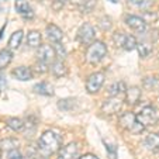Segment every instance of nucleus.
<instances>
[{"instance_id": "2f4dec72", "label": "nucleus", "mask_w": 159, "mask_h": 159, "mask_svg": "<svg viewBox=\"0 0 159 159\" xmlns=\"http://www.w3.org/2000/svg\"><path fill=\"white\" fill-rule=\"evenodd\" d=\"M79 159H99V158H96L94 155H92V153H86V155H83V156H80Z\"/></svg>"}, {"instance_id": "aec40b11", "label": "nucleus", "mask_w": 159, "mask_h": 159, "mask_svg": "<svg viewBox=\"0 0 159 159\" xmlns=\"http://www.w3.org/2000/svg\"><path fill=\"white\" fill-rule=\"evenodd\" d=\"M23 37H24V33L23 31H16V33H13L11 34V37H10V39H9V47L11 49H17L18 47H20V44H21V39H23Z\"/></svg>"}, {"instance_id": "6e6552de", "label": "nucleus", "mask_w": 159, "mask_h": 159, "mask_svg": "<svg viewBox=\"0 0 159 159\" xmlns=\"http://www.w3.org/2000/svg\"><path fill=\"white\" fill-rule=\"evenodd\" d=\"M78 158V145L75 142L61 147L58 151V156L57 159H76Z\"/></svg>"}, {"instance_id": "20e7f679", "label": "nucleus", "mask_w": 159, "mask_h": 159, "mask_svg": "<svg viewBox=\"0 0 159 159\" xmlns=\"http://www.w3.org/2000/svg\"><path fill=\"white\" fill-rule=\"evenodd\" d=\"M103 83H104V73L103 72L92 73L86 80V90L89 92V93L94 94L102 89Z\"/></svg>"}, {"instance_id": "f8f14e48", "label": "nucleus", "mask_w": 159, "mask_h": 159, "mask_svg": "<svg viewBox=\"0 0 159 159\" xmlns=\"http://www.w3.org/2000/svg\"><path fill=\"white\" fill-rule=\"evenodd\" d=\"M45 33H47V38L49 39L51 42H61L63 38V33L62 30H61L58 25L55 24H48L47 25V30H45Z\"/></svg>"}, {"instance_id": "c85d7f7f", "label": "nucleus", "mask_w": 159, "mask_h": 159, "mask_svg": "<svg viewBox=\"0 0 159 159\" xmlns=\"http://www.w3.org/2000/svg\"><path fill=\"white\" fill-rule=\"evenodd\" d=\"M148 0H129V3L134 4V6H138V7H142Z\"/></svg>"}, {"instance_id": "bb28decb", "label": "nucleus", "mask_w": 159, "mask_h": 159, "mask_svg": "<svg viewBox=\"0 0 159 159\" xmlns=\"http://www.w3.org/2000/svg\"><path fill=\"white\" fill-rule=\"evenodd\" d=\"M113 39H114V42L117 44V47H123L124 39H125V34H123V33H117V34H114Z\"/></svg>"}, {"instance_id": "0eeeda50", "label": "nucleus", "mask_w": 159, "mask_h": 159, "mask_svg": "<svg viewBox=\"0 0 159 159\" xmlns=\"http://www.w3.org/2000/svg\"><path fill=\"white\" fill-rule=\"evenodd\" d=\"M123 106V102L118 96H110V99H107L103 104L102 110L106 114H114V113H118Z\"/></svg>"}, {"instance_id": "9b49d317", "label": "nucleus", "mask_w": 159, "mask_h": 159, "mask_svg": "<svg viewBox=\"0 0 159 159\" xmlns=\"http://www.w3.org/2000/svg\"><path fill=\"white\" fill-rule=\"evenodd\" d=\"M11 75L20 82H28L33 79L34 73L31 70V68H28V66H18V68L13 69Z\"/></svg>"}, {"instance_id": "5701e85b", "label": "nucleus", "mask_w": 159, "mask_h": 159, "mask_svg": "<svg viewBox=\"0 0 159 159\" xmlns=\"http://www.w3.org/2000/svg\"><path fill=\"white\" fill-rule=\"evenodd\" d=\"M137 39H135L134 35H129V34H125V39H124V44H123V48L125 51H132V49L137 48Z\"/></svg>"}, {"instance_id": "6ab92c4d", "label": "nucleus", "mask_w": 159, "mask_h": 159, "mask_svg": "<svg viewBox=\"0 0 159 159\" xmlns=\"http://www.w3.org/2000/svg\"><path fill=\"white\" fill-rule=\"evenodd\" d=\"M13 59V54L10 49H2L0 51V69H4L10 65Z\"/></svg>"}, {"instance_id": "dca6fc26", "label": "nucleus", "mask_w": 159, "mask_h": 159, "mask_svg": "<svg viewBox=\"0 0 159 159\" xmlns=\"http://www.w3.org/2000/svg\"><path fill=\"white\" fill-rule=\"evenodd\" d=\"M144 145L147 147V149L149 151H159V135L158 134H149L145 137L144 139Z\"/></svg>"}, {"instance_id": "7ed1b4c3", "label": "nucleus", "mask_w": 159, "mask_h": 159, "mask_svg": "<svg viewBox=\"0 0 159 159\" xmlns=\"http://www.w3.org/2000/svg\"><path fill=\"white\" fill-rule=\"evenodd\" d=\"M137 121L141 123L144 127L155 125L159 121V108L153 107V106H147V107H144L138 114H137Z\"/></svg>"}, {"instance_id": "b1692460", "label": "nucleus", "mask_w": 159, "mask_h": 159, "mask_svg": "<svg viewBox=\"0 0 159 159\" xmlns=\"http://www.w3.org/2000/svg\"><path fill=\"white\" fill-rule=\"evenodd\" d=\"M0 148H2V149H9V151L17 149L18 141L17 139H13V138H6V139H3V141L0 142Z\"/></svg>"}, {"instance_id": "a211bd4d", "label": "nucleus", "mask_w": 159, "mask_h": 159, "mask_svg": "<svg viewBox=\"0 0 159 159\" xmlns=\"http://www.w3.org/2000/svg\"><path fill=\"white\" fill-rule=\"evenodd\" d=\"M125 90H127V86L124 82H116V83H113L108 87V94L110 96H118L121 93H125Z\"/></svg>"}, {"instance_id": "393cba45", "label": "nucleus", "mask_w": 159, "mask_h": 159, "mask_svg": "<svg viewBox=\"0 0 159 159\" xmlns=\"http://www.w3.org/2000/svg\"><path fill=\"white\" fill-rule=\"evenodd\" d=\"M137 49H138V54H139L141 58H147L148 55L151 54V51H152L151 45L145 44V42H139V44H137Z\"/></svg>"}, {"instance_id": "4468645a", "label": "nucleus", "mask_w": 159, "mask_h": 159, "mask_svg": "<svg viewBox=\"0 0 159 159\" xmlns=\"http://www.w3.org/2000/svg\"><path fill=\"white\" fill-rule=\"evenodd\" d=\"M51 72H52V75L57 76V78H62V76H65L66 73H68V68H66V65L63 63L62 59H58V61L52 62Z\"/></svg>"}, {"instance_id": "1a4fd4ad", "label": "nucleus", "mask_w": 159, "mask_h": 159, "mask_svg": "<svg viewBox=\"0 0 159 159\" xmlns=\"http://www.w3.org/2000/svg\"><path fill=\"white\" fill-rule=\"evenodd\" d=\"M125 23L131 30H134L135 33H144L147 30V23L138 16H127Z\"/></svg>"}, {"instance_id": "f03ea898", "label": "nucleus", "mask_w": 159, "mask_h": 159, "mask_svg": "<svg viewBox=\"0 0 159 159\" xmlns=\"http://www.w3.org/2000/svg\"><path fill=\"white\" fill-rule=\"evenodd\" d=\"M106 54H107L106 44L102 41H96V42H92L87 47L84 57H86V61L89 63H97L106 57Z\"/></svg>"}, {"instance_id": "7c9ffc66", "label": "nucleus", "mask_w": 159, "mask_h": 159, "mask_svg": "<svg viewBox=\"0 0 159 159\" xmlns=\"http://www.w3.org/2000/svg\"><path fill=\"white\" fill-rule=\"evenodd\" d=\"M27 159H48V158H44V156H39V155H37V153H30V155L27 156Z\"/></svg>"}, {"instance_id": "4be33fe9", "label": "nucleus", "mask_w": 159, "mask_h": 159, "mask_svg": "<svg viewBox=\"0 0 159 159\" xmlns=\"http://www.w3.org/2000/svg\"><path fill=\"white\" fill-rule=\"evenodd\" d=\"M7 125H9L10 129L13 131H21V129L24 128V121L21 120V118H17V117H10L7 118Z\"/></svg>"}, {"instance_id": "cd10ccee", "label": "nucleus", "mask_w": 159, "mask_h": 159, "mask_svg": "<svg viewBox=\"0 0 159 159\" xmlns=\"http://www.w3.org/2000/svg\"><path fill=\"white\" fill-rule=\"evenodd\" d=\"M9 159H24V156H23L21 152H18L17 149H13L9 153Z\"/></svg>"}, {"instance_id": "72a5a7b5", "label": "nucleus", "mask_w": 159, "mask_h": 159, "mask_svg": "<svg viewBox=\"0 0 159 159\" xmlns=\"http://www.w3.org/2000/svg\"><path fill=\"white\" fill-rule=\"evenodd\" d=\"M158 135H159V134H158Z\"/></svg>"}, {"instance_id": "ddd939ff", "label": "nucleus", "mask_w": 159, "mask_h": 159, "mask_svg": "<svg viewBox=\"0 0 159 159\" xmlns=\"http://www.w3.org/2000/svg\"><path fill=\"white\" fill-rule=\"evenodd\" d=\"M135 123H137V116L134 113H131V111H125V113H123L120 116V124L125 129H131Z\"/></svg>"}, {"instance_id": "a878e982", "label": "nucleus", "mask_w": 159, "mask_h": 159, "mask_svg": "<svg viewBox=\"0 0 159 159\" xmlns=\"http://www.w3.org/2000/svg\"><path fill=\"white\" fill-rule=\"evenodd\" d=\"M54 51H55V55H58L61 59H65L66 58V49L63 48V45L61 44V42H55Z\"/></svg>"}, {"instance_id": "c756f323", "label": "nucleus", "mask_w": 159, "mask_h": 159, "mask_svg": "<svg viewBox=\"0 0 159 159\" xmlns=\"http://www.w3.org/2000/svg\"><path fill=\"white\" fill-rule=\"evenodd\" d=\"M62 4H63L62 0H55V3L52 4V9H54V10H59L61 7H62Z\"/></svg>"}, {"instance_id": "f3484780", "label": "nucleus", "mask_w": 159, "mask_h": 159, "mask_svg": "<svg viewBox=\"0 0 159 159\" xmlns=\"http://www.w3.org/2000/svg\"><path fill=\"white\" fill-rule=\"evenodd\" d=\"M139 97H141V90L138 87H129V89L125 90V100L128 104L138 103Z\"/></svg>"}, {"instance_id": "39448f33", "label": "nucleus", "mask_w": 159, "mask_h": 159, "mask_svg": "<svg viewBox=\"0 0 159 159\" xmlns=\"http://www.w3.org/2000/svg\"><path fill=\"white\" fill-rule=\"evenodd\" d=\"M79 41L84 45H90L96 38V33H94V28L92 27V24L89 23H84L83 25L79 30V35H78Z\"/></svg>"}, {"instance_id": "9d476101", "label": "nucleus", "mask_w": 159, "mask_h": 159, "mask_svg": "<svg viewBox=\"0 0 159 159\" xmlns=\"http://www.w3.org/2000/svg\"><path fill=\"white\" fill-rule=\"evenodd\" d=\"M16 10H17L18 14L23 18H25V20L34 18V11L27 0H16Z\"/></svg>"}, {"instance_id": "2eb2a0df", "label": "nucleus", "mask_w": 159, "mask_h": 159, "mask_svg": "<svg viewBox=\"0 0 159 159\" xmlns=\"http://www.w3.org/2000/svg\"><path fill=\"white\" fill-rule=\"evenodd\" d=\"M34 92L42 96H54V86L51 83H47V82H41V83H37L34 86Z\"/></svg>"}, {"instance_id": "f257e3e1", "label": "nucleus", "mask_w": 159, "mask_h": 159, "mask_svg": "<svg viewBox=\"0 0 159 159\" xmlns=\"http://www.w3.org/2000/svg\"><path fill=\"white\" fill-rule=\"evenodd\" d=\"M61 145H62V138L61 135H58L57 132L51 131H45L44 134L39 137V141H38V151L41 153V156L44 158H49L51 155L57 153L59 151Z\"/></svg>"}, {"instance_id": "423d86ee", "label": "nucleus", "mask_w": 159, "mask_h": 159, "mask_svg": "<svg viewBox=\"0 0 159 159\" xmlns=\"http://www.w3.org/2000/svg\"><path fill=\"white\" fill-rule=\"evenodd\" d=\"M37 58H38L39 62H44L49 65L55 58L54 47H51V45H39L38 51H37Z\"/></svg>"}, {"instance_id": "412c9836", "label": "nucleus", "mask_w": 159, "mask_h": 159, "mask_svg": "<svg viewBox=\"0 0 159 159\" xmlns=\"http://www.w3.org/2000/svg\"><path fill=\"white\" fill-rule=\"evenodd\" d=\"M41 34L38 33V31H30L27 35V42L30 47H33V48H38L39 45H41Z\"/></svg>"}, {"instance_id": "473e14b6", "label": "nucleus", "mask_w": 159, "mask_h": 159, "mask_svg": "<svg viewBox=\"0 0 159 159\" xmlns=\"http://www.w3.org/2000/svg\"><path fill=\"white\" fill-rule=\"evenodd\" d=\"M2 153H3V149L0 148V159H2Z\"/></svg>"}]
</instances>
